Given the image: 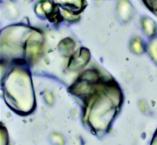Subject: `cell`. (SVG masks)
Instances as JSON below:
<instances>
[{
  "mask_svg": "<svg viewBox=\"0 0 157 145\" xmlns=\"http://www.w3.org/2000/svg\"><path fill=\"white\" fill-rule=\"evenodd\" d=\"M74 89L73 93L83 103L84 120L87 128L97 137L108 131L120 109L123 95L114 82Z\"/></svg>",
  "mask_w": 157,
  "mask_h": 145,
  "instance_id": "1",
  "label": "cell"
},
{
  "mask_svg": "<svg viewBox=\"0 0 157 145\" xmlns=\"http://www.w3.org/2000/svg\"><path fill=\"white\" fill-rule=\"evenodd\" d=\"M142 2L149 11L157 17V1H144Z\"/></svg>",
  "mask_w": 157,
  "mask_h": 145,
  "instance_id": "2",
  "label": "cell"
},
{
  "mask_svg": "<svg viewBox=\"0 0 157 145\" xmlns=\"http://www.w3.org/2000/svg\"><path fill=\"white\" fill-rule=\"evenodd\" d=\"M157 145V129L155 133L154 138L152 140V145Z\"/></svg>",
  "mask_w": 157,
  "mask_h": 145,
  "instance_id": "3",
  "label": "cell"
}]
</instances>
